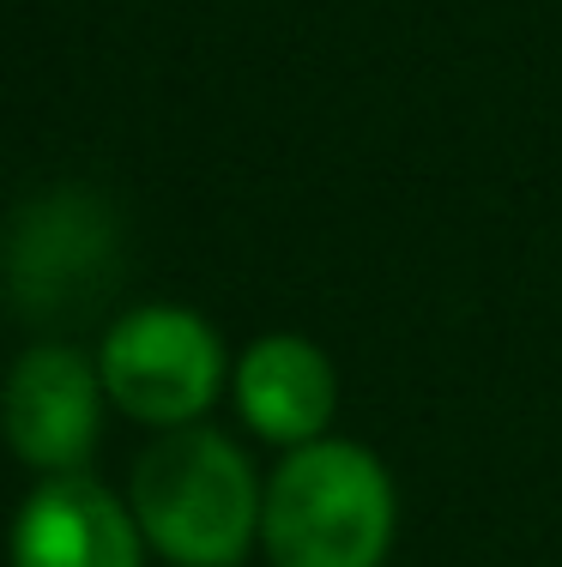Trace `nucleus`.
Returning <instances> with one entry per match:
<instances>
[{
  "instance_id": "f257e3e1",
  "label": "nucleus",
  "mask_w": 562,
  "mask_h": 567,
  "mask_svg": "<svg viewBox=\"0 0 562 567\" xmlns=\"http://www.w3.org/2000/svg\"><path fill=\"white\" fill-rule=\"evenodd\" d=\"M399 532L387 465L357 441L320 435L290 447L260 502V544L273 567H381Z\"/></svg>"
},
{
  "instance_id": "f03ea898",
  "label": "nucleus",
  "mask_w": 562,
  "mask_h": 567,
  "mask_svg": "<svg viewBox=\"0 0 562 567\" xmlns=\"http://www.w3.org/2000/svg\"><path fill=\"white\" fill-rule=\"evenodd\" d=\"M254 465L218 429H164L133 465V519L176 567H236L260 537Z\"/></svg>"
},
{
  "instance_id": "7ed1b4c3",
  "label": "nucleus",
  "mask_w": 562,
  "mask_h": 567,
  "mask_svg": "<svg viewBox=\"0 0 562 567\" xmlns=\"http://www.w3.org/2000/svg\"><path fill=\"white\" fill-rule=\"evenodd\" d=\"M122 254H115V218L85 187L24 206L7 241V296L24 320L67 327V320L98 315V302L115 290Z\"/></svg>"
},
{
  "instance_id": "20e7f679",
  "label": "nucleus",
  "mask_w": 562,
  "mask_h": 567,
  "mask_svg": "<svg viewBox=\"0 0 562 567\" xmlns=\"http://www.w3.org/2000/svg\"><path fill=\"white\" fill-rule=\"evenodd\" d=\"M103 393H110L133 423L182 429L206 416V404L224 386V344L187 308H140L115 320L98 357Z\"/></svg>"
},
{
  "instance_id": "39448f33",
  "label": "nucleus",
  "mask_w": 562,
  "mask_h": 567,
  "mask_svg": "<svg viewBox=\"0 0 562 567\" xmlns=\"http://www.w3.org/2000/svg\"><path fill=\"white\" fill-rule=\"evenodd\" d=\"M98 416H103V374L67 344H37L19 357L0 399V423L24 465L43 471H79L98 447Z\"/></svg>"
},
{
  "instance_id": "423d86ee",
  "label": "nucleus",
  "mask_w": 562,
  "mask_h": 567,
  "mask_svg": "<svg viewBox=\"0 0 562 567\" xmlns=\"http://www.w3.org/2000/svg\"><path fill=\"white\" fill-rule=\"evenodd\" d=\"M140 519L85 471L37 483L19 507L12 567H140Z\"/></svg>"
},
{
  "instance_id": "0eeeda50",
  "label": "nucleus",
  "mask_w": 562,
  "mask_h": 567,
  "mask_svg": "<svg viewBox=\"0 0 562 567\" xmlns=\"http://www.w3.org/2000/svg\"><path fill=\"white\" fill-rule=\"evenodd\" d=\"M236 411L260 441L278 447H309L327 435L339 411V374L327 350L297 339V332H266L236 362Z\"/></svg>"
}]
</instances>
